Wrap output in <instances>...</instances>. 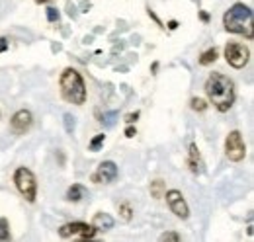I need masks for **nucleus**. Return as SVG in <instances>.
<instances>
[{
  "instance_id": "1",
  "label": "nucleus",
  "mask_w": 254,
  "mask_h": 242,
  "mask_svg": "<svg viewBox=\"0 0 254 242\" xmlns=\"http://www.w3.org/2000/svg\"><path fill=\"white\" fill-rule=\"evenodd\" d=\"M205 94L213 104V108L221 114L229 112L231 106L235 104V84L229 76L221 72L209 74V78L205 80Z\"/></svg>"
},
{
  "instance_id": "2",
  "label": "nucleus",
  "mask_w": 254,
  "mask_h": 242,
  "mask_svg": "<svg viewBox=\"0 0 254 242\" xmlns=\"http://www.w3.org/2000/svg\"><path fill=\"white\" fill-rule=\"evenodd\" d=\"M223 26H225V30L231 31V33H239V35H245L247 39H253L254 31L251 6L243 4V2L233 4L225 12V16H223Z\"/></svg>"
},
{
  "instance_id": "3",
  "label": "nucleus",
  "mask_w": 254,
  "mask_h": 242,
  "mask_svg": "<svg viewBox=\"0 0 254 242\" xmlns=\"http://www.w3.org/2000/svg\"><path fill=\"white\" fill-rule=\"evenodd\" d=\"M59 86H61L63 98L68 104L82 106L86 102V86L76 68H64L61 78H59Z\"/></svg>"
},
{
  "instance_id": "4",
  "label": "nucleus",
  "mask_w": 254,
  "mask_h": 242,
  "mask_svg": "<svg viewBox=\"0 0 254 242\" xmlns=\"http://www.w3.org/2000/svg\"><path fill=\"white\" fill-rule=\"evenodd\" d=\"M14 183L18 187V191L26 197V201L33 203L35 201V195H37V182H35V176L30 168L26 166H20L16 168L14 172Z\"/></svg>"
},
{
  "instance_id": "5",
  "label": "nucleus",
  "mask_w": 254,
  "mask_h": 242,
  "mask_svg": "<svg viewBox=\"0 0 254 242\" xmlns=\"http://www.w3.org/2000/svg\"><path fill=\"white\" fill-rule=\"evenodd\" d=\"M225 59L233 68H245L251 60V51L243 43H227L225 45Z\"/></svg>"
},
{
  "instance_id": "6",
  "label": "nucleus",
  "mask_w": 254,
  "mask_h": 242,
  "mask_svg": "<svg viewBox=\"0 0 254 242\" xmlns=\"http://www.w3.org/2000/svg\"><path fill=\"white\" fill-rule=\"evenodd\" d=\"M225 154L233 162H241L247 156V145L239 131H231L225 139Z\"/></svg>"
},
{
  "instance_id": "7",
  "label": "nucleus",
  "mask_w": 254,
  "mask_h": 242,
  "mask_svg": "<svg viewBox=\"0 0 254 242\" xmlns=\"http://www.w3.org/2000/svg\"><path fill=\"white\" fill-rule=\"evenodd\" d=\"M96 231L92 225H86V223H68V225H63L59 229V237L61 239H92L94 237Z\"/></svg>"
},
{
  "instance_id": "8",
  "label": "nucleus",
  "mask_w": 254,
  "mask_h": 242,
  "mask_svg": "<svg viewBox=\"0 0 254 242\" xmlns=\"http://www.w3.org/2000/svg\"><path fill=\"white\" fill-rule=\"evenodd\" d=\"M164 197H166V203H168L170 211L174 213L178 219H188V217H190V207H188L184 195H182L178 189L164 191Z\"/></svg>"
},
{
  "instance_id": "9",
  "label": "nucleus",
  "mask_w": 254,
  "mask_h": 242,
  "mask_svg": "<svg viewBox=\"0 0 254 242\" xmlns=\"http://www.w3.org/2000/svg\"><path fill=\"white\" fill-rule=\"evenodd\" d=\"M32 123H33V116L30 110H18L12 116V120H10V127H12V131L16 135H24V133L30 131Z\"/></svg>"
},
{
  "instance_id": "10",
  "label": "nucleus",
  "mask_w": 254,
  "mask_h": 242,
  "mask_svg": "<svg viewBox=\"0 0 254 242\" xmlns=\"http://www.w3.org/2000/svg\"><path fill=\"white\" fill-rule=\"evenodd\" d=\"M118 178V164L112 162V160H106L98 166L94 174H92V182L96 183H110Z\"/></svg>"
},
{
  "instance_id": "11",
  "label": "nucleus",
  "mask_w": 254,
  "mask_h": 242,
  "mask_svg": "<svg viewBox=\"0 0 254 242\" xmlns=\"http://www.w3.org/2000/svg\"><path fill=\"white\" fill-rule=\"evenodd\" d=\"M188 166H190V170L193 174H203V158H201V154L197 151V147H195V143H191L190 145V152H188Z\"/></svg>"
},
{
  "instance_id": "12",
  "label": "nucleus",
  "mask_w": 254,
  "mask_h": 242,
  "mask_svg": "<svg viewBox=\"0 0 254 242\" xmlns=\"http://www.w3.org/2000/svg\"><path fill=\"white\" fill-rule=\"evenodd\" d=\"M92 227H94L96 231L106 233V231L114 229V219H112L108 213H96L94 219H92Z\"/></svg>"
},
{
  "instance_id": "13",
  "label": "nucleus",
  "mask_w": 254,
  "mask_h": 242,
  "mask_svg": "<svg viewBox=\"0 0 254 242\" xmlns=\"http://www.w3.org/2000/svg\"><path fill=\"white\" fill-rule=\"evenodd\" d=\"M82 197H86V187L80 185V183H72V185L68 187V191H66V199L76 203V201H80Z\"/></svg>"
},
{
  "instance_id": "14",
  "label": "nucleus",
  "mask_w": 254,
  "mask_h": 242,
  "mask_svg": "<svg viewBox=\"0 0 254 242\" xmlns=\"http://www.w3.org/2000/svg\"><path fill=\"white\" fill-rule=\"evenodd\" d=\"M164 191H166V185H164L162 180L151 182V195H153L155 199H162V197H164Z\"/></svg>"
},
{
  "instance_id": "15",
  "label": "nucleus",
  "mask_w": 254,
  "mask_h": 242,
  "mask_svg": "<svg viewBox=\"0 0 254 242\" xmlns=\"http://www.w3.org/2000/svg\"><path fill=\"white\" fill-rule=\"evenodd\" d=\"M215 60H217V49H207V51L201 53L199 64H201V66H207V64H211V62H215Z\"/></svg>"
},
{
  "instance_id": "16",
  "label": "nucleus",
  "mask_w": 254,
  "mask_h": 242,
  "mask_svg": "<svg viewBox=\"0 0 254 242\" xmlns=\"http://www.w3.org/2000/svg\"><path fill=\"white\" fill-rule=\"evenodd\" d=\"M104 141H106V135H104V133H100V135H96L94 139L90 141V145H88V149H90V151H92V152H98V151H100V147L104 145Z\"/></svg>"
},
{
  "instance_id": "17",
  "label": "nucleus",
  "mask_w": 254,
  "mask_h": 242,
  "mask_svg": "<svg viewBox=\"0 0 254 242\" xmlns=\"http://www.w3.org/2000/svg\"><path fill=\"white\" fill-rule=\"evenodd\" d=\"M190 106L193 112H205V110H207V102L201 100V98H191Z\"/></svg>"
},
{
  "instance_id": "18",
  "label": "nucleus",
  "mask_w": 254,
  "mask_h": 242,
  "mask_svg": "<svg viewBox=\"0 0 254 242\" xmlns=\"http://www.w3.org/2000/svg\"><path fill=\"white\" fill-rule=\"evenodd\" d=\"M120 215H122V219L124 221H131L133 219V209H131V203H122L120 205Z\"/></svg>"
},
{
  "instance_id": "19",
  "label": "nucleus",
  "mask_w": 254,
  "mask_h": 242,
  "mask_svg": "<svg viewBox=\"0 0 254 242\" xmlns=\"http://www.w3.org/2000/svg\"><path fill=\"white\" fill-rule=\"evenodd\" d=\"M10 239V227H8V221L0 217V241H8Z\"/></svg>"
},
{
  "instance_id": "20",
  "label": "nucleus",
  "mask_w": 254,
  "mask_h": 242,
  "mask_svg": "<svg viewBox=\"0 0 254 242\" xmlns=\"http://www.w3.org/2000/svg\"><path fill=\"white\" fill-rule=\"evenodd\" d=\"M160 241L162 242H180L182 241V237L178 235V233H164V235H160Z\"/></svg>"
},
{
  "instance_id": "21",
  "label": "nucleus",
  "mask_w": 254,
  "mask_h": 242,
  "mask_svg": "<svg viewBox=\"0 0 254 242\" xmlns=\"http://www.w3.org/2000/svg\"><path fill=\"white\" fill-rule=\"evenodd\" d=\"M64 129H66V133L74 131V118L70 114H64Z\"/></svg>"
},
{
  "instance_id": "22",
  "label": "nucleus",
  "mask_w": 254,
  "mask_h": 242,
  "mask_svg": "<svg viewBox=\"0 0 254 242\" xmlns=\"http://www.w3.org/2000/svg\"><path fill=\"white\" fill-rule=\"evenodd\" d=\"M47 20H49V22H57V20H59L57 8H47Z\"/></svg>"
},
{
  "instance_id": "23",
  "label": "nucleus",
  "mask_w": 254,
  "mask_h": 242,
  "mask_svg": "<svg viewBox=\"0 0 254 242\" xmlns=\"http://www.w3.org/2000/svg\"><path fill=\"white\" fill-rule=\"evenodd\" d=\"M135 135H137V129H135V127L129 123V127L126 129V137H129V139H131V137H135Z\"/></svg>"
},
{
  "instance_id": "24",
  "label": "nucleus",
  "mask_w": 254,
  "mask_h": 242,
  "mask_svg": "<svg viewBox=\"0 0 254 242\" xmlns=\"http://www.w3.org/2000/svg\"><path fill=\"white\" fill-rule=\"evenodd\" d=\"M116 116H118L116 112H112V114H106V116H104V120H102V121H106L108 125H112V123H114V118H116Z\"/></svg>"
},
{
  "instance_id": "25",
  "label": "nucleus",
  "mask_w": 254,
  "mask_h": 242,
  "mask_svg": "<svg viewBox=\"0 0 254 242\" xmlns=\"http://www.w3.org/2000/svg\"><path fill=\"white\" fill-rule=\"evenodd\" d=\"M137 118H139V112H135V114H129V116L126 118V121H127V123H135V121H137Z\"/></svg>"
},
{
  "instance_id": "26",
  "label": "nucleus",
  "mask_w": 254,
  "mask_h": 242,
  "mask_svg": "<svg viewBox=\"0 0 254 242\" xmlns=\"http://www.w3.org/2000/svg\"><path fill=\"white\" fill-rule=\"evenodd\" d=\"M8 49V39L6 37H0V53Z\"/></svg>"
},
{
  "instance_id": "27",
  "label": "nucleus",
  "mask_w": 254,
  "mask_h": 242,
  "mask_svg": "<svg viewBox=\"0 0 254 242\" xmlns=\"http://www.w3.org/2000/svg\"><path fill=\"white\" fill-rule=\"evenodd\" d=\"M199 18H201L203 22H207V20H209V14H207V12H199Z\"/></svg>"
},
{
  "instance_id": "28",
  "label": "nucleus",
  "mask_w": 254,
  "mask_h": 242,
  "mask_svg": "<svg viewBox=\"0 0 254 242\" xmlns=\"http://www.w3.org/2000/svg\"><path fill=\"white\" fill-rule=\"evenodd\" d=\"M168 28H170V30H176V28H178V22H176V20L168 22Z\"/></svg>"
},
{
  "instance_id": "29",
  "label": "nucleus",
  "mask_w": 254,
  "mask_h": 242,
  "mask_svg": "<svg viewBox=\"0 0 254 242\" xmlns=\"http://www.w3.org/2000/svg\"><path fill=\"white\" fill-rule=\"evenodd\" d=\"M37 4H45V2H49V0H35Z\"/></svg>"
}]
</instances>
